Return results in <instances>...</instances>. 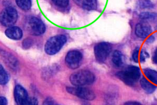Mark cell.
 Wrapping results in <instances>:
<instances>
[{"label":"cell","instance_id":"6da1fadb","mask_svg":"<svg viewBox=\"0 0 157 105\" xmlns=\"http://www.w3.org/2000/svg\"><path fill=\"white\" fill-rule=\"evenodd\" d=\"M70 81L75 86L91 85L95 81V75L90 71L83 69L72 74Z\"/></svg>","mask_w":157,"mask_h":105},{"label":"cell","instance_id":"7a4b0ae2","mask_svg":"<svg viewBox=\"0 0 157 105\" xmlns=\"http://www.w3.org/2000/svg\"><path fill=\"white\" fill-rule=\"evenodd\" d=\"M116 75L125 84L132 86L139 80L141 76V72L140 69L137 66H130L125 70L118 72Z\"/></svg>","mask_w":157,"mask_h":105},{"label":"cell","instance_id":"3957f363","mask_svg":"<svg viewBox=\"0 0 157 105\" xmlns=\"http://www.w3.org/2000/svg\"><path fill=\"white\" fill-rule=\"evenodd\" d=\"M66 36L59 35L50 38L45 46V51L48 55H54L58 53L67 42Z\"/></svg>","mask_w":157,"mask_h":105},{"label":"cell","instance_id":"277c9868","mask_svg":"<svg viewBox=\"0 0 157 105\" xmlns=\"http://www.w3.org/2000/svg\"><path fill=\"white\" fill-rule=\"evenodd\" d=\"M25 27L29 32L34 36L43 35L46 30V27L43 21L34 16H30L27 18Z\"/></svg>","mask_w":157,"mask_h":105},{"label":"cell","instance_id":"5b68a950","mask_svg":"<svg viewBox=\"0 0 157 105\" xmlns=\"http://www.w3.org/2000/svg\"><path fill=\"white\" fill-rule=\"evenodd\" d=\"M18 18V14L14 7H7L1 14V23L5 27L14 25Z\"/></svg>","mask_w":157,"mask_h":105},{"label":"cell","instance_id":"8992f818","mask_svg":"<svg viewBox=\"0 0 157 105\" xmlns=\"http://www.w3.org/2000/svg\"><path fill=\"white\" fill-rule=\"evenodd\" d=\"M112 49V45L109 43L102 42L97 44L94 47V54L98 62L102 63L105 61Z\"/></svg>","mask_w":157,"mask_h":105},{"label":"cell","instance_id":"52a82bcc","mask_svg":"<svg viewBox=\"0 0 157 105\" xmlns=\"http://www.w3.org/2000/svg\"><path fill=\"white\" fill-rule=\"evenodd\" d=\"M83 55L80 51L71 50L68 52L65 58L66 64L71 69H76L82 63Z\"/></svg>","mask_w":157,"mask_h":105},{"label":"cell","instance_id":"ba28073f","mask_svg":"<svg viewBox=\"0 0 157 105\" xmlns=\"http://www.w3.org/2000/svg\"><path fill=\"white\" fill-rule=\"evenodd\" d=\"M66 90L70 94L82 98L83 99L92 100L95 98V95L93 91L84 87L81 86L68 87H67Z\"/></svg>","mask_w":157,"mask_h":105},{"label":"cell","instance_id":"9c48e42d","mask_svg":"<svg viewBox=\"0 0 157 105\" xmlns=\"http://www.w3.org/2000/svg\"><path fill=\"white\" fill-rule=\"evenodd\" d=\"M14 98L17 104L20 105H27L29 96L27 92L23 87L17 85L15 87Z\"/></svg>","mask_w":157,"mask_h":105},{"label":"cell","instance_id":"30bf717a","mask_svg":"<svg viewBox=\"0 0 157 105\" xmlns=\"http://www.w3.org/2000/svg\"><path fill=\"white\" fill-rule=\"evenodd\" d=\"M1 54L3 60L6 65L13 71H16L18 68V61L14 55L7 52L3 50L1 51Z\"/></svg>","mask_w":157,"mask_h":105},{"label":"cell","instance_id":"8fae6325","mask_svg":"<svg viewBox=\"0 0 157 105\" xmlns=\"http://www.w3.org/2000/svg\"><path fill=\"white\" fill-rule=\"evenodd\" d=\"M152 32L151 27L146 22L139 23L136 25L135 34L139 38H146Z\"/></svg>","mask_w":157,"mask_h":105},{"label":"cell","instance_id":"7c38bea8","mask_svg":"<svg viewBox=\"0 0 157 105\" xmlns=\"http://www.w3.org/2000/svg\"><path fill=\"white\" fill-rule=\"evenodd\" d=\"M77 6L83 9L92 11L97 7V0H73Z\"/></svg>","mask_w":157,"mask_h":105},{"label":"cell","instance_id":"4fadbf2b","mask_svg":"<svg viewBox=\"0 0 157 105\" xmlns=\"http://www.w3.org/2000/svg\"><path fill=\"white\" fill-rule=\"evenodd\" d=\"M6 36L13 40H20L23 36V32L19 27L13 26L7 29L5 32Z\"/></svg>","mask_w":157,"mask_h":105},{"label":"cell","instance_id":"5bb4252c","mask_svg":"<svg viewBox=\"0 0 157 105\" xmlns=\"http://www.w3.org/2000/svg\"><path fill=\"white\" fill-rule=\"evenodd\" d=\"M140 85L144 91H146L148 94H151L154 93L157 88V87L154 84H151L149 82L146 78L145 77L141 78L140 80Z\"/></svg>","mask_w":157,"mask_h":105},{"label":"cell","instance_id":"9a60e30c","mask_svg":"<svg viewBox=\"0 0 157 105\" xmlns=\"http://www.w3.org/2000/svg\"><path fill=\"white\" fill-rule=\"evenodd\" d=\"M112 61L115 66L121 67L123 66L124 63V57L123 54L118 50L114 52L112 55Z\"/></svg>","mask_w":157,"mask_h":105},{"label":"cell","instance_id":"2e32d148","mask_svg":"<svg viewBox=\"0 0 157 105\" xmlns=\"http://www.w3.org/2000/svg\"><path fill=\"white\" fill-rule=\"evenodd\" d=\"M146 77L155 84H157V72L154 69H146L144 71Z\"/></svg>","mask_w":157,"mask_h":105},{"label":"cell","instance_id":"e0dca14e","mask_svg":"<svg viewBox=\"0 0 157 105\" xmlns=\"http://www.w3.org/2000/svg\"><path fill=\"white\" fill-rule=\"evenodd\" d=\"M139 18L147 21H157V14L155 13L143 12L139 15Z\"/></svg>","mask_w":157,"mask_h":105},{"label":"cell","instance_id":"ac0fdd59","mask_svg":"<svg viewBox=\"0 0 157 105\" xmlns=\"http://www.w3.org/2000/svg\"><path fill=\"white\" fill-rule=\"evenodd\" d=\"M15 2L18 7L23 11H29L32 6L31 0H15Z\"/></svg>","mask_w":157,"mask_h":105},{"label":"cell","instance_id":"d6986e66","mask_svg":"<svg viewBox=\"0 0 157 105\" xmlns=\"http://www.w3.org/2000/svg\"><path fill=\"white\" fill-rule=\"evenodd\" d=\"M9 80V77L6 70L4 69L3 66L1 65L0 68V83L1 85H6Z\"/></svg>","mask_w":157,"mask_h":105},{"label":"cell","instance_id":"ffe728a7","mask_svg":"<svg viewBox=\"0 0 157 105\" xmlns=\"http://www.w3.org/2000/svg\"><path fill=\"white\" fill-rule=\"evenodd\" d=\"M138 4L139 7L143 9H149L154 7V4L149 0H139Z\"/></svg>","mask_w":157,"mask_h":105},{"label":"cell","instance_id":"44dd1931","mask_svg":"<svg viewBox=\"0 0 157 105\" xmlns=\"http://www.w3.org/2000/svg\"><path fill=\"white\" fill-rule=\"evenodd\" d=\"M56 6L61 8H66L69 3V0H51Z\"/></svg>","mask_w":157,"mask_h":105},{"label":"cell","instance_id":"7402d4cb","mask_svg":"<svg viewBox=\"0 0 157 105\" xmlns=\"http://www.w3.org/2000/svg\"><path fill=\"white\" fill-rule=\"evenodd\" d=\"M33 44V41L32 39H30L29 38H27L24 39L23 41L22 46L23 47L24 49H29L32 46Z\"/></svg>","mask_w":157,"mask_h":105},{"label":"cell","instance_id":"603a6c76","mask_svg":"<svg viewBox=\"0 0 157 105\" xmlns=\"http://www.w3.org/2000/svg\"><path fill=\"white\" fill-rule=\"evenodd\" d=\"M140 49L139 47L136 48L132 53V59L135 62L138 63L139 62V54Z\"/></svg>","mask_w":157,"mask_h":105},{"label":"cell","instance_id":"cb8c5ba5","mask_svg":"<svg viewBox=\"0 0 157 105\" xmlns=\"http://www.w3.org/2000/svg\"><path fill=\"white\" fill-rule=\"evenodd\" d=\"M149 57V54L145 51H141L140 55V61L141 62H145L146 59Z\"/></svg>","mask_w":157,"mask_h":105},{"label":"cell","instance_id":"d4e9b609","mask_svg":"<svg viewBox=\"0 0 157 105\" xmlns=\"http://www.w3.org/2000/svg\"><path fill=\"white\" fill-rule=\"evenodd\" d=\"M44 105H55L56 103L52 98L48 97L45 100V102H44Z\"/></svg>","mask_w":157,"mask_h":105},{"label":"cell","instance_id":"484cf974","mask_svg":"<svg viewBox=\"0 0 157 105\" xmlns=\"http://www.w3.org/2000/svg\"><path fill=\"white\" fill-rule=\"evenodd\" d=\"M38 101L35 98H29L27 105H37Z\"/></svg>","mask_w":157,"mask_h":105},{"label":"cell","instance_id":"4316f807","mask_svg":"<svg viewBox=\"0 0 157 105\" xmlns=\"http://www.w3.org/2000/svg\"><path fill=\"white\" fill-rule=\"evenodd\" d=\"M155 40V38L154 37V36H149V38L147 39L146 43H148V44H150V43H154Z\"/></svg>","mask_w":157,"mask_h":105},{"label":"cell","instance_id":"83f0119b","mask_svg":"<svg viewBox=\"0 0 157 105\" xmlns=\"http://www.w3.org/2000/svg\"><path fill=\"white\" fill-rule=\"evenodd\" d=\"M0 102H1V105H7V99L3 96H1V97H0Z\"/></svg>","mask_w":157,"mask_h":105},{"label":"cell","instance_id":"f1b7e54d","mask_svg":"<svg viewBox=\"0 0 157 105\" xmlns=\"http://www.w3.org/2000/svg\"><path fill=\"white\" fill-rule=\"evenodd\" d=\"M152 60L154 62L155 64H157V49L155 50V53H154V55H153V57H152Z\"/></svg>","mask_w":157,"mask_h":105},{"label":"cell","instance_id":"f546056e","mask_svg":"<svg viewBox=\"0 0 157 105\" xmlns=\"http://www.w3.org/2000/svg\"><path fill=\"white\" fill-rule=\"evenodd\" d=\"M125 105H141V103L137 102H128L125 103Z\"/></svg>","mask_w":157,"mask_h":105}]
</instances>
